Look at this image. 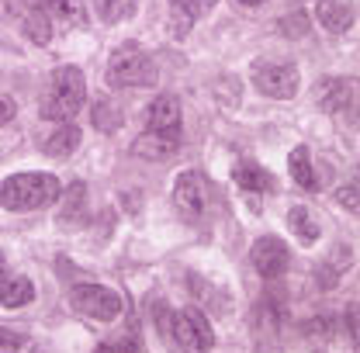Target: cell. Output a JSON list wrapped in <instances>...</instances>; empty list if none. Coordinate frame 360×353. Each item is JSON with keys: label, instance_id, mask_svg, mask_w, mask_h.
<instances>
[{"label": "cell", "instance_id": "obj_1", "mask_svg": "<svg viewBox=\"0 0 360 353\" xmlns=\"http://www.w3.org/2000/svg\"><path fill=\"white\" fill-rule=\"evenodd\" d=\"M84 97H87V84H84L80 66H59L49 77V90L39 104V115L45 122H59V125L73 122V115L84 108Z\"/></svg>", "mask_w": 360, "mask_h": 353}, {"label": "cell", "instance_id": "obj_2", "mask_svg": "<svg viewBox=\"0 0 360 353\" xmlns=\"http://www.w3.org/2000/svg\"><path fill=\"white\" fill-rule=\"evenodd\" d=\"M156 322H160L167 343L177 353H208L212 350V329H208V319L201 315V309H184V312L160 309L156 312Z\"/></svg>", "mask_w": 360, "mask_h": 353}, {"label": "cell", "instance_id": "obj_3", "mask_svg": "<svg viewBox=\"0 0 360 353\" xmlns=\"http://www.w3.org/2000/svg\"><path fill=\"white\" fill-rule=\"evenodd\" d=\"M59 194L63 187L52 174H14L0 184V205L7 212H35L52 205Z\"/></svg>", "mask_w": 360, "mask_h": 353}, {"label": "cell", "instance_id": "obj_4", "mask_svg": "<svg viewBox=\"0 0 360 353\" xmlns=\"http://www.w3.org/2000/svg\"><path fill=\"white\" fill-rule=\"evenodd\" d=\"M156 77V63L135 45H122L108 63V80L115 87H153Z\"/></svg>", "mask_w": 360, "mask_h": 353}, {"label": "cell", "instance_id": "obj_5", "mask_svg": "<svg viewBox=\"0 0 360 353\" xmlns=\"http://www.w3.org/2000/svg\"><path fill=\"white\" fill-rule=\"evenodd\" d=\"M298 66L291 63H253V87L274 101H291L298 94Z\"/></svg>", "mask_w": 360, "mask_h": 353}, {"label": "cell", "instance_id": "obj_6", "mask_svg": "<svg viewBox=\"0 0 360 353\" xmlns=\"http://www.w3.org/2000/svg\"><path fill=\"white\" fill-rule=\"evenodd\" d=\"M70 305L77 312H84V315H90V319H97V322H111L125 309V302L115 291L101 288V284H77V288H70Z\"/></svg>", "mask_w": 360, "mask_h": 353}, {"label": "cell", "instance_id": "obj_7", "mask_svg": "<svg viewBox=\"0 0 360 353\" xmlns=\"http://www.w3.org/2000/svg\"><path fill=\"white\" fill-rule=\"evenodd\" d=\"M174 201L187 219H201L205 208H208V180H205V174H198V170L180 174L177 187H174Z\"/></svg>", "mask_w": 360, "mask_h": 353}, {"label": "cell", "instance_id": "obj_8", "mask_svg": "<svg viewBox=\"0 0 360 353\" xmlns=\"http://www.w3.org/2000/svg\"><path fill=\"white\" fill-rule=\"evenodd\" d=\"M288 264H291V253H288V246L277 236H264V239L253 243V267H257L260 277L277 281V277H284Z\"/></svg>", "mask_w": 360, "mask_h": 353}, {"label": "cell", "instance_id": "obj_9", "mask_svg": "<svg viewBox=\"0 0 360 353\" xmlns=\"http://www.w3.org/2000/svg\"><path fill=\"white\" fill-rule=\"evenodd\" d=\"M177 149H180V132H153V129L146 135H139L132 146V153L139 160H153V163L170 160Z\"/></svg>", "mask_w": 360, "mask_h": 353}, {"label": "cell", "instance_id": "obj_10", "mask_svg": "<svg viewBox=\"0 0 360 353\" xmlns=\"http://www.w3.org/2000/svg\"><path fill=\"white\" fill-rule=\"evenodd\" d=\"M315 14L326 32L343 35L354 25V0H315Z\"/></svg>", "mask_w": 360, "mask_h": 353}, {"label": "cell", "instance_id": "obj_11", "mask_svg": "<svg viewBox=\"0 0 360 353\" xmlns=\"http://www.w3.org/2000/svg\"><path fill=\"white\" fill-rule=\"evenodd\" d=\"M149 129L153 132H180V101L163 94L149 104Z\"/></svg>", "mask_w": 360, "mask_h": 353}, {"label": "cell", "instance_id": "obj_12", "mask_svg": "<svg viewBox=\"0 0 360 353\" xmlns=\"http://www.w3.org/2000/svg\"><path fill=\"white\" fill-rule=\"evenodd\" d=\"M354 101V90L347 80H340V77H329V80H322V87H319V104H322V111H329V115H340V111H347V104Z\"/></svg>", "mask_w": 360, "mask_h": 353}, {"label": "cell", "instance_id": "obj_13", "mask_svg": "<svg viewBox=\"0 0 360 353\" xmlns=\"http://www.w3.org/2000/svg\"><path fill=\"white\" fill-rule=\"evenodd\" d=\"M77 146H80V129H77L73 122H63V125H59V129H56V132L42 142V153H45V156L63 160V156L77 153Z\"/></svg>", "mask_w": 360, "mask_h": 353}, {"label": "cell", "instance_id": "obj_14", "mask_svg": "<svg viewBox=\"0 0 360 353\" xmlns=\"http://www.w3.org/2000/svg\"><path fill=\"white\" fill-rule=\"evenodd\" d=\"M32 298H35V288H32L28 277H7L0 284V305L4 309H25V305H32Z\"/></svg>", "mask_w": 360, "mask_h": 353}, {"label": "cell", "instance_id": "obj_15", "mask_svg": "<svg viewBox=\"0 0 360 353\" xmlns=\"http://www.w3.org/2000/svg\"><path fill=\"white\" fill-rule=\"evenodd\" d=\"M28 7L42 11L49 18H63V21L84 25V7H80V0H28Z\"/></svg>", "mask_w": 360, "mask_h": 353}, {"label": "cell", "instance_id": "obj_16", "mask_svg": "<svg viewBox=\"0 0 360 353\" xmlns=\"http://www.w3.org/2000/svg\"><path fill=\"white\" fill-rule=\"evenodd\" d=\"M232 180L243 187V191H274L277 184H274V176L264 170V167H257V163H243V167H236L232 170Z\"/></svg>", "mask_w": 360, "mask_h": 353}, {"label": "cell", "instance_id": "obj_17", "mask_svg": "<svg viewBox=\"0 0 360 353\" xmlns=\"http://www.w3.org/2000/svg\"><path fill=\"white\" fill-rule=\"evenodd\" d=\"M288 167H291V176H295V184H298V187L312 191L315 174H312V156H309V149H305V146H295V149H291Z\"/></svg>", "mask_w": 360, "mask_h": 353}, {"label": "cell", "instance_id": "obj_18", "mask_svg": "<svg viewBox=\"0 0 360 353\" xmlns=\"http://www.w3.org/2000/svg\"><path fill=\"white\" fill-rule=\"evenodd\" d=\"M135 7H139V0H94V11L104 25H118V21L132 18Z\"/></svg>", "mask_w": 360, "mask_h": 353}, {"label": "cell", "instance_id": "obj_19", "mask_svg": "<svg viewBox=\"0 0 360 353\" xmlns=\"http://www.w3.org/2000/svg\"><path fill=\"white\" fill-rule=\"evenodd\" d=\"M84 205H87V187H84V184H73V187H70V194H66V201H63L59 222H66V225L84 222Z\"/></svg>", "mask_w": 360, "mask_h": 353}, {"label": "cell", "instance_id": "obj_20", "mask_svg": "<svg viewBox=\"0 0 360 353\" xmlns=\"http://www.w3.org/2000/svg\"><path fill=\"white\" fill-rule=\"evenodd\" d=\"M21 25H25V35H28L35 45H45L49 39H52V18L42 14V11H35V7L25 14V21H21Z\"/></svg>", "mask_w": 360, "mask_h": 353}, {"label": "cell", "instance_id": "obj_21", "mask_svg": "<svg viewBox=\"0 0 360 353\" xmlns=\"http://www.w3.org/2000/svg\"><path fill=\"white\" fill-rule=\"evenodd\" d=\"M288 222H291V229H295L305 243H315V239H319V225L312 222V212H309L305 205H295V208L288 212Z\"/></svg>", "mask_w": 360, "mask_h": 353}, {"label": "cell", "instance_id": "obj_22", "mask_svg": "<svg viewBox=\"0 0 360 353\" xmlns=\"http://www.w3.org/2000/svg\"><path fill=\"white\" fill-rule=\"evenodd\" d=\"M354 264V253H350V246H343V243H336L333 246V260L322 267V277H326V284H336V277L347 270V267Z\"/></svg>", "mask_w": 360, "mask_h": 353}, {"label": "cell", "instance_id": "obj_23", "mask_svg": "<svg viewBox=\"0 0 360 353\" xmlns=\"http://www.w3.org/2000/svg\"><path fill=\"white\" fill-rule=\"evenodd\" d=\"M118 122H122V115H118L115 104H108V101H97V104H94V125H97V129L111 132V129H118Z\"/></svg>", "mask_w": 360, "mask_h": 353}, {"label": "cell", "instance_id": "obj_24", "mask_svg": "<svg viewBox=\"0 0 360 353\" xmlns=\"http://www.w3.org/2000/svg\"><path fill=\"white\" fill-rule=\"evenodd\" d=\"M191 21H194V18H191L187 11H180V7H170V35H174V39H184V35H187Z\"/></svg>", "mask_w": 360, "mask_h": 353}, {"label": "cell", "instance_id": "obj_25", "mask_svg": "<svg viewBox=\"0 0 360 353\" xmlns=\"http://www.w3.org/2000/svg\"><path fill=\"white\" fill-rule=\"evenodd\" d=\"M25 343H28V340H25L21 333H14V329H4V326H0V353H21Z\"/></svg>", "mask_w": 360, "mask_h": 353}, {"label": "cell", "instance_id": "obj_26", "mask_svg": "<svg viewBox=\"0 0 360 353\" xmlns=\"http://www.w3.org/2000/svg\"><path fill=\"white\" fill-rule=\"evenodd\" d=\"M170 7L187 11L191 18H201V14H208V11L215 7V0H170Z\"/></svg>", "mask_w": 360, "mask_h": 353}, {"label": "cell", "instance_id": "obj_27", "mask_svg": "<svg viewBox=\"0 0 360 353\" xmlns=\"http://www.w3.org/2000/svg\"><path fill=\"white\" fill-rule=\"evenodd\" d=\"M336 201L347 205V208H357L360 205V176L357 180H350V184H343V187L336 191Z\"/></svg>", "mask_w": 360, "mask_h": 353}, {"label": "cell", "instance_id": "obj_28", "mask_svg": "<svg viewBox=\"0 0 360 353\" xmlns=\"http://www.w3.org/2000/svg\"><path fill=\"white\" fill-rule=\"evenodd\" d=\"M347 326H350V333H354V340H357V347H360V305H354V309H350V315H347Z\"/></svg>", "mask_w": 360, "mask_h": 353}, {"label": "cell", "instance_id": "obj_29", "mask_svg": "<svg viewBox=\"0 0 360 353\" xmlns=\"http://www.w3.org/2000/svg\"><path fill=\"white\" fill-rule=\"evenodd\" d=\"M11 118H14V101L0 94V125H7Z\"/></svg>", "mask_w": 360, "mask_h": 353}, {"label": "cell", "instance_id": "obj_30", "mask_svg": "<svg viewBox=\"0 0 360 353\" xmlns=\"http://www.w3.org/2000/svg\"><path fill=\"white\" fill-rule=\"evenodd\" d=\"M97 353H125V350H115V347H101Z\"/></svg>", "mask_w": 360, "mask_h": 353}, {"label": "cell", "instance_id": "obj_31", "mask_svg": "<svg viewBox=\"0 0 360 353\" xmlns=\"http://www.w3.org/2000/svg\"><path fill=\"white\" fill-rule=\"evenodd\" d=\"M239 4H246V7H257V4H264V0H239Z\"/></svg>", "mask_w": 360, "mask_h": 353}, {"label": "cell", "instance_id": "obj_32", "mask_svg": "<svg viewBox=\"0 0 360 353\" xmlns=\"http://www.w3.org/2000/svg\"><path fill=\"white\" fill-rule=\"evenodd\" d=\"M0 277H4V253H0Z\"/></svg>", "mask_w": 360, "mask_h": 353}, {"label": "cell", "instance_id": "obj_33", "mask_svg": "<svg viewBox=\"0 0 360 353\" xmlns=\"http://www.w3.org/2000/svg\"><path fill=\"white\" fill-rule=\"evenodd\" d=\"M357 125H360V108H357Z\"/></svg>", "mask_w": 360, "mask_h": 353}]
</instances>
